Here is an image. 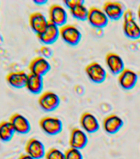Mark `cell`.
<instances>
[{
  "label": "cell",
  "mask_w": 140,
  "mask_h": 159,
  "mask_svg": "<svg viewBox=\"0 0 140 159\" xmlns=\"http://www.w3.org/2000/svg\"><path fill=\"white\" fill-rule=\"evenodd\" d=\"M36 37L40 42L45 46L53 44L59 37V27L49 22L46 29Z\"/></svg>",
  "instance_id": "obj_18"
},
{
  "label": "cell",
  "mask_w": 140,
  "mask_h": 159,
  "mask_svg": "<svg viewBox=\"0 0 140 159\" xmlns=\"http://www.w3.org/2000/svg\"><path fill=\"white\" fill-rule=\"evenodd\" d=\"M25 152L34 159L43 158L46 153L44 143L36 138H32L27 142L25 145Z\"/></svg>",
  "instance_id": "obj_8"
},
{
  "label": "cell",
  "mask_w": 140,
  "mask_h": 159,
  "mask_svg": "<svg viewBox=\"0 0 140 159\" xmlns=\"http://www.w3.org/2000/svg\"><path fill=\"white\" fill-rule=\"evenodd\" d=\"M68 13L64 6L58 3L52 4L49 8V22L59 27L66 24Z\"/></svg>",
  "instance_id": "obj_7"
},
{
  "label": "cell",
  "mask_w": 140,
  "mask_h": 159,
  "mask_svg": "<svg viewBox=\"0 0 140 159\" xmlns=\"http://www.w3.org/2000/svg\"><path fill=\"white\" fill-rule=\"evenodd\" d=\"M87 142L88 138L86 132L80 128H74L71 129L69 141L70 148L81 150L87 146Z\"/></svg>",
  "instance_id": "obj_13"
},
{
  "label": "cell",
  "mask_w": 140,
  "mask_h": 159,
  "mask_svg": "<svg viewBox=\"0 0 140 159\" xmlns=\"http://www.w3.org/2000/svg\"><path fill=\"white\" fill-rule=\"evenodd\" d=\"M87 20L92 27L96 28H102L106 27L109 22V18L102 8L97 7H91L89 8Z\"/></svg>",
  "instance_id": "obj_6"
},
{
  "label": "cell",
  "mask_w": 140,
  "mask_h": 159,
  "mask_svg": "<svg viewBox=\"0 0 140 159\" xmlns=\"http://www.w3.org/2000/svg\"><path fill=\"white\" fill-rule=\"evenodd\" d=\"M137 14H138V20L140 21V5H139V7H138V12H137Z\"/></svg>",
  "instance_id": "obj_29"
},
{
  "label": "cell",
  "mask_w": 140,
  "mask_h": 159,
  "mask_svg": "<svg viewBox=\"0 0 140 159\" xmlns=\"http://www.w3.org/2000/svg\"><path fill=\"white\" fill-rule=\"evenodd\" d=\"M79 123L82 129L88 134H93L98 131L100 124L97 118L90 112H84L81 114Z\"/></svg>",
  "instance_id": "obj_16"
},
{
  "label": "cell",
  "mask_w": 140,
  "mask_h": 159,
  "mask_svg": "<svg viewBox=\"0 0 140 159\" xmlns=\"http://www.w3.org/2000/svg\"><path fill=\"white\" fill-rule=\"evenodd\" d=\"M39 125L45 134L51 136L59 134L63 130V122L58 117H43L40 119Z\"/></svg>",
  "instance_id": "obj_3"
},
{
  "label": "cell",
  "mask_w": 140,
  "mask_h": 159,
  "mask_svg": "<svg viewBox=\"0 0 140 159\" xmlns=\"http://www.w3.org/2000/svg\"><path fill=\"white\" fill-rule=\"evenodd\" d=\"M9 122L13 127L15 132L18 134H28L32 129L31 123L27 117L19 113H15L11 115L9 118Z\"/></svg>",
  "instance_id": "obj_14"
},
{
  "label": "cell",
  "mask_w": 140,
  "mask_h": 159,
  "mask_svg": "<svg viewBox=\"0 0 140 159\" xmlns=\"http://www.w3.org/2000/svg\"><path fill=\"white\" fill-rule=\"evenodd\" d=\"M15 134L16 132L9 120L0 122V141L4 143L11 141Z\"/></svg>",
  "instance_id": "obj_21"
},
{
  "label": "cell",
  "mask_w": 140,
  "mask_h": 159,
  "mask_svg": "<svg viewBox=\"0 0 140 159\" xmlns=\"http://www.w3.org/2000/svg\"><path fill=\"white\" fill-rule=\"evenodd\" d=\"M124 125V120L118 114H111L103 119L102 127L104 131L109 134H115L121 129Z\"/></svg>",
  "instance_id": "obj_17"
},
{
  "label": "cell",
  "mask_w": 140,
  "mask_h": 159,
  "mask_svg": "<svg viewBox=\"0 0 140 159\" xmlns=\"http://www.w3.org/2000/svg\"><path fill=\"white\" fill-rule=\"evenodd\" d=\"M82 0H64V4L68 8L71 9L74 7L76 5H78Z\"/></svg>",
  "instance_id": "obj_26"
},
{
  "label": "cell",
  "mask_w": 140,
  "mask_h": 159,
  "mask_svg": "<svg viewBox=\"0 0 140 159\" xmlns=\"http://www.w3.org/2000/svg\"><path fill=\"white\" fill-rule=\"evenodd\" d=\"M30 73L44 76L51 69V65L49 62V61L42 57H36L30 61L29 66Z\"/></svg>",
  "instance_id": "obj_9"
},
{
  "label": "cell",
  "mask_w": 140,
  "mask_h": 159,
  "mask_svg": "<svg viewBox=\"0 0 140 159\" xmlns=\"http://www.w3.org/2000/svg\"><path fill=\"white\" fill-rule=\"evenodd\" d=\"M49 20L40 12H34L29 16V25L31 29L37 35L41 34L46 29Z\"/></svg>",
  "instance_id": "obj_15"
},
{
  "label": "cell",
  "mask_w": 140,
  "mask_h": 159,
  "mask_svg": "<svg viewBox=\"0 0 140 159\" xmlns=\"http://www.w3.org/2000/svg\"><path fill=\"white\" fill-rule=\"evenodd\" d=\"M102 10L110 20L117 21L123 17L125 9L123 4L116 1H106L103 3Z\"/></svg>",
  "instance_id": "obj_11"
},
{
  "label": "cell",
  "mask_w": 140,
  "mask_h": 159,
  "mask_svg": "<svg viewBox=\"0 0 140 159\" xmlns=\"http://www.w3.org/2000/svg\"><path fill=\"white\" fill-rule=\"evenodd\" d=\"M65 159H83V156L80 150L73 148H69L64 152Z\"/></svg>",
  "instance_id": "obj_24"
},
{
  "label": "cell",
  "mask_w": 140,
  "mask_h": 159,
  "mask_svg": "<svg viewBox=\"0 0 140 159\" xmlns=\"http://www.w3.org/2000/svg\"><path fill=\"white\" fill-rule=\"evenodd\" d=\"M34 3L37 5H43V4H45L47 2V0H34L33 1Z\"/></svg>",
  "instance_id": "obj_28"
},
{
  "label": "cell",
  "mask_w": 140,
  "mask_h": 159,
  "mask_svg": "<svg viewBox=\"0 0 140 159\" xmlns=\"http://www.w3.org/2000/svg\"><path fill=\"white\" fill-rule=\"evenodd\" d=\"M38 104L44 111H54L59 106L60 99L55 92L47 90L40 94L38 99Z\"/></svg>",
  "instance_id": "obj_4"
},
{
  "label": "cell",
  "mask_w": 140,
  "mask_h": 159,
  "mask_svg": "<svg viewBox=\"0 0 140 159\" xmlns=\"http://www.w3.org/2000/svg\"><path fill=\"white\" fill-rule=\"evenodd\" d=\"M106 65L113 75H118L125 68L123 58L116 52H108L105 57Z\"/></svg>",
  "instance_id": "obj_12"
},
{
  "label": "cell",
  "mask_w": 140,
  "mask_h": 159,
  "mask_svg": "<svg viewBox=\"0 0 140 159\" xmlns=\"http://www.w3.org/2000/svg\"><path fill=\"white\" fill-rule=\"evenodd\" d=\"M59 37L65 43L74 47L81 41L82 33L75 25L66 23L59 27Z\"/></svg>",
  "instance_id": "obj_2"
},
{
  "label": "cell",
  "mask_w": 140,
  "mask_h": 159,
  "mask_svg": "<svg viewBox=\"0 0 140 159\" xmlns=\"http://www.w3.org/2000/svg\"><path fill=\"white\" fill-rule=\"evenodd\" d=\"M39 52L40 54V57H45V58H46V59H48V58H49L50 57H52V55H53V51H52L51 48L49 47H48V46H45V45L42 46V47L40 48Z\"/></svg>",
  "instance_id": "obj_25"
},
{
  "label": "cell",
  "mask_w": 140,
  "mask_h": 159,
  "mask_svg": "<svg viewBox=\"0 0 140 159\" xmlns=\"http://www.w3.org/2000/svg\"><path fill=\"white\" fill-rule=\"evenodd\" d=\"M17 159H34L33 157H32L31 156H29L28 154L27 153H22L19 156V157Z\"/></svg>",
  "instance_id": "obj_27"
},
{
  "label": "cell",
  "mask_w": 140,
  "mask_h": 159,
  "mask_svg": "<svg viewBox=\"0 0 140 159\" xmlns=\"http://www.w3.org/2000/svg\"><path fill=\"white\" fill-rule=\"evenodd\" d=\"M123 18L124 34L130 39H138L140 37V26L136 22L133 11L129 8L125 10Z\"/></svg>",
  "instance_id": "obj_1"
},
{
  "label": "cell",
  "mask_w": 140,
  "mask_h": 159,
  "mask_svg": "<svg viewBox=\"0 0 140 159\" xmlns=\"http://www.w3.org/2000/svg\"><path fill=\"white\" fill-rule=\"evenodd\" d=\"M88 9L87 7L84 5V2L82 0L78 4L76 5L75 7L69 9V12L74 18L81 20V21H85L87 18L88 15Z\"/></svg>",
  "instance_id": "obj_22"
},
{
  "label": "cell",
  "mask_w": 140,
  "mask_h": 159,
  "mask_svg": "<svg viewBox=\"0 0 140 159\" xmlns=\"http://www.w3.org/2000/svg\"><path fill=\"white\" fill-rule=\"evenodd\" d=\"M28 74L23 70L12 71L6 76V80L10 86L15 89H22L26 87Z\"/></svg>",
  "instance_id": "obj_19"
},
{
  "label": "cell",
  "mask_w": 140,
  "mask_h": 159,
  "mask_svg": "<svg viewBox=\"0 0 140 159\" xmlns=\"http://www.w3.org/2000/svg\"><path fill=\"white\" fill-rule=\"evenodd\" d=\"M85 73L91 82L96 84H101L105 81L107 76L106 69L97 61H92L87 65Z\"/></svg>",
  "instance_id": "obj_5"
},
{
  "label": "cell",
  "mask_w": 140,
  "mask_h": 159,
  "mask_svg": "<svg viewBox=\"0 0 140 159\" xmlns=\"http://www.w3.org/2000/svg\"><path fill=\"white\" fill-rule=\"evenodd\" d=\"M45 159H65V155L64 152H62L60 149L57 148H51L48 151H46Z\"/></svg>",
  "instance_id": "obj_23"
},
{
  "label": "cell",
  "mask_w": 140,
  "mask_h": 159,
  "mask_svg": "<svg viewBox=\"0 0 140 159\" xmlns=\"http://www.w3.org/2000/svg\"><path fill=\"white\" fill-rule=\"evenodd\" d=\"M138 74L129 68H125L123 71L118 75V83L124 89H133L138 82Z\"/></svg>",
  "instance_id": "obj_10"
},
{
  "label": "cell",
  "mask_w": 140,
  "mask_h": 159,
  "mask_svg": "<svg viewBox=\"0 0 140 159\" xmlns=\"http://www.w3.org/2000/svg\"><path fill=\"white\" fill-rule=\"evenodd\" d=\"M44 87V80L43 77L40 75L29 73L27 76V80L26 83L27 89L33 94H38L42 93Z\"/></svg>",
  "instance_id": "obj_20"
}]
</instances>
